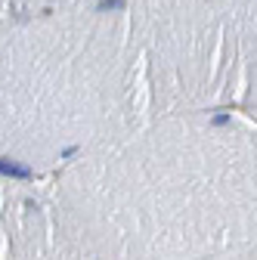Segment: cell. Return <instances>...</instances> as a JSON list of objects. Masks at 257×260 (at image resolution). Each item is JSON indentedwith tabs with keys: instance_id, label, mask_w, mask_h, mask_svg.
I'll use <instances>...</instances> for the list:
<instances>
[{
	"instance_id": "cell-1",
	"label": "cell",
	"mask_w": 257,
	"mask_h": 260,
	"mask_svg": "<svg viewBox=\"0 0 257 260\" xmlns=\"http://www.w3.org/2000/svg\"><path fill=\"white\" fill-rule=\"evenodd\" d=\"M0 174H13V177H31V171L28 168H19V165H13V161H0Z\"/></svg>"
},
{
	"instance_id": "cell-2",
	"label": "cell",
	"mask_w": 257,
	"mask_h": 260,
	"mask_svg": "<svg viewBox=\"0 0 257 260\" xmlns=\"http://www.w3.org/2000/svg\"><path fill=\"white\" fill-rule=\"evenodd\" d=\"M115 7H121V0H103L100 4V10H115Z\"/></svg>"
}]
</instances>
